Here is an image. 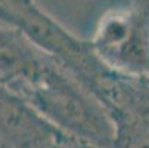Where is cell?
Masks as SVG:
<instances>
[{
	"label": "cell",
	"mask_w": 149,
	"mask_h": 148,
	"mask_svg": "<svg viewBox=\"0 0 149 148\" xmlns=\"http://www.w3.org/2000/svg\"><path fill=\"white\" fill-rule=\"evenodd\" d=\"M89 45L109 73L149 81V0H125L108 8Z\"/></svg>",
	"instance_id": "6da1fadb"
},
{
	"label": "cell",
	"mask_w": 149,
	"mask_h": 148,
	"mask_svg": "<svg viewBox=\"0 0 149 148\" xmlns=\"http://www.w3.org/2000/svg\"><path fill=\"white\" fill-rule=\"evenodd\" d=\"M70 138L28 102L0 86V139L9 148H63Z\"/></svg>",
	"instance_id": "7a4b0ae2"
},
{
	"label": "cell",
	"mask_w": 149,
	"mask_h": 148,
	"mask_svg": "<svg viewBox=\"0 0 149 148\" xmlns=\"http://www.w3.org/2000/svg\"><path fill=\"white\" fill-rule=\"evenodd\" d=\"M63 148H103V147H99V145H95L92 142H87V141L78 139L75 136H71Z\"/></svg>",
	"instance_id": "3957f363"
}]
</instances>
